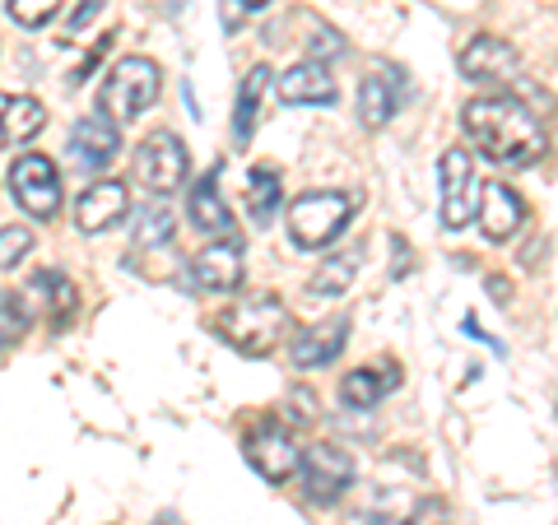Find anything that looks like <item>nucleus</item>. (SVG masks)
<instances>
[{"instance_id": "obj_26", "label": "nucleus", "mask_w": 558, "mask_h": 525, "mask_svg": "<svg viewBox=\"0 0 558 525\" xmlns=\"http://www.w3.org/2000/svg\"><path fill=\"white\" fill-rule=\"evenodd\" d=\"M28 326H33V312H28V303H24V293H14V289L0 293V340L14 344Z\"/></svg>"}, {"instance_id": "obj_28", "label": "nucleus", "mask_w": 558, "mask_h": 525, "mask_svg": "<svg viewBox=\"0 0 558 525\" xmlns=\"http://www.w3.org/2000/svg\"><path fill=\"white\" fill-rule=\"evenodd\" d=\"M28 252H33V229H24V223H5V229H0V270H14Z\"/></svg>"}, {"instance_id": "obj_9", "label": "nucleus", "mask_w": 558, "mask_h": 525, "mask_svg": "<svg viewBox=\"0 0 558 525\" xmlns=\"http://www.w3.org/2000/svg\"><path fill=\"white\" fill-rule=\"evenodd\" d=\"M191 279L205 293H238L247 279V247L238 237H215L201 256H191Z\"/></svg>"}, {"instance_id": "obj_10", "label": "nucleus", "mask_w": 558, "mask_h": 525, "mask_svg": "<svg viewBox=\"0 0 558 525\" xmlns=\"http://www.w3.org/2000/svg\"><path fill=\"white\" fill-rule=\"evenodd\" d=\"M247 461L252 469L266 484H284L289 475H299L303 469V451L299 442L289 437V428H279V424H260L252 437H247Z\"/></svg>"}, {"instance_id": "obj_20", "label": "nucleus", "mask_w": 558, "mask_h": 525, "mask_svg": "<svg viewBox=\"0 0 558 525\" xmlns=\"http://www.w3.org/2000/svg\"><path fill=\"white\" fill-rule=\"evenodd\" d=\"M396 108H400V94H396V80L387 75V70L363 75V84H359V121H363V126L381 131L396 117Z\"/></svg>"}, {"instance_id": "obj_8", "label": "nucleus", "mask_w": 558, "mask_h": 525, "mask_svg": "<svg viewBox=\"0 0 558 525\" xmlns=\"http://www.w3.org/2000/svg\"><path fill=\"white\" fill-rule=\"evenodd\" d=\"M354 475H359L354 456L336 442H317V447L303 451V493H307V502H317V506L340 502L349 488H354Z\"/></svg>"}, {"instance_id": "obj_29", "label": "nucleus", "mask_w": 558, "mask_h": 525, "mask_svg": "<svg viewBox=\"0 0 558 525\" xmlns=\"http://www.w3.org/2000/svg\"><path fill=\"white\" fill-rule=\"evenodd\" d=\"M344 51V38L336 28H312V38H307V61H330V57H340Z\"/></svg>"}, {"instance_id": "obj_27", "label": "nucleus", "mask_w": 558, "mask_h": 525, "mask_svg": "<svg viewBox=\"0 0 558 525\" xmlns=\"http://www.w3.org/2000/svg\"><path fill=\"white\" fill-rule=\"evenodd\" d=\"M57 10H61V0H5V14L20 28H43L57 20Z\"/></svg>"}, {"instance_id": "obj_3", "label": "nucleus", "mask_w": 558, "mask_h": 525, "mask_svg": "<svg viewBox=\"0 0 558 525\" xmlns=\"http://www.w3.org/2000/svg\"><path fill=\"white\" fill-rule=\"evenodd\" d=\"M159 89H163L159 61H149V57H121L112 65V75L102 80V89H98V112H108L117 126H126V121L145 117L154 108Z\"/></svg>"}, {"instance_id": "obj_36", "label": "nucleus", "mask_w": 558, "mask_h": 525, "mask_svg": "<svg viewBox=\"0 0 558 525\" xmlns=\"http://www.w3.org/2000/svg\"><path fill=\"white\" fill-rule=\"evenodd\" d=\"M0 349H5V340H0Z\"/></svg>"}, {"instance_id": "obj_18", "label": "nucleus", "mask_w": 558, "mask_h": 525, "mask_svg": "<svg viewBox=\"0 0 558 525\" xmlns=\"http://www.w3.org/2000/svg\"><path fill=\"white\" fill-rule=\"evenodd\" d=\"M400 387V367H354L344 381H340V400L349 410H373L381 405L391 391Z\"/></svg>"}, {"instance_id": "obj_23", "label": "nucleus", "mask_w": 558, "mask_h": 525, "mask_svg": "<svg viewBox=\"0 0 558 525\" xmlns=\"http://www.w3.org/2000/svg\"><path fill=\"white\" fill-rule=\"evenodd\" d=\"M354 274H359V252H336V256L322 260L317 274H312V293L340 297L349 284H354Z\"/></svg>"}, {"instance_id": "obj_13", "label": "nucleus", "mask_w": 558, "mask_h": 525, "mask_svg": "<svg viewBox=\"0 0 558 525\" xmlns=\"http://www.w3.org/2000/svg\"><path fill=\"white\" fill-rule=\"evenodd\" d=\"M480 233L488 242H512L521 233V223H526V205H521V196L512 186L502 182H484L480 186Z\"/></svg>"}, {"instance_id": "obj_34", "label": "nucleus", "mask_w": 558, "mask_h": 525, "mask_svg": "<svg viewBox=\"0 0 558 525\" xmlns=\"http://www.w3.org/2000/svg\"><path fill=\"white\" fill-rule=\"evenodd\" d=\"M270 0H242V10H266Z\"/></svg>"}, {"instance_id": "obj_30", "label": "nucleus", "mask_w": 558, "mask_h": 525, "mask_svg": "<svg viewBox=\"0 0 558 525\" xmlns=\"http://www.w3.org/2000/svg\"><path fill=\"white\" fill-rule=\"evenodd\" d=\"M405 525H451V521H447V502H438V498L418 502V506H414V516H410Z\"/></svg>"}, {"instance_id": "obj_35", "label": "nucleus", "mask_w": 558, "mask_h": 525, "mask_svg": "<svg viewBox=\"0 0 558 525\" xmlns=\"http://www.w3.org/2000/svg\"><path fill=\"white\" fill-rule=\"evenodd\" d=\"M373 525H405V521H373Z\"/></svg>"}, {"instance_id": "obj_22", "label": "nucleus", "mask_w": 558, "mask_h": 525, "mask_svg": "<svg viewBox=\"0 0 558 525\" xmlns=\"http://www.w3.org/2000/svg\"><path fill=\"white\" fill-rule=\"evenodd\" d=\"M279 200H284V182H279V168L256 163L247 172V215L256 223H270L279 215Z\"/></svg>"}, {"instance_id": "obj_25", "label": "nucleus", "mask_w": 558, "mask_h": 525, "mask_svg": "<svg viewBox=\"0 0 558 525\" xmlns=\"http://www.w3.org/2000/svg\"><path fill=\"white\" fill-rule=\"evenodd\" d=\"M33 284H38V289H47V307H51V321H70V312H75V284H70V279L65 274H57V270H43L38 279H33Z\"/></svg>"}, {"instance_id": "obj_7", "label": "nucleus", "mask_w": 558, "mask_h": 525, "mask_svg": "<svg viewBox=\"0 0 558 525\" xmlns=\"http://www.w3.org/2000/svg\"><path fill=\"white\" fill-rule=\"evenodd\" d=\"M135 178L149 196H172L191 178V154L172 131H154L145 145L135 149Z\"/></svg>"}, {"instance_id": "obj_1", "label": "nucleus", "mask_w": 558, "mask_h": 525, "mask_svg": "<svg viewBox=\"0 0 558 525\" xmlns=\"http://www.w3.org/2000/svg\"><path fill=\"white\" fill-rule=\"evenodd\" d=\"M461 126L465 139L494 168H531L545 154V131H539L535 112L526 102H517L512 94H480L461 108Z\"/></svg>"}, {"instance_id": "obj_24", "label": "nucleus", "mask_w": 558, "mask_h": 525, "mask_svg": "<svg viewBox=\"0 0 558 525\" xmlns=\"http://www.w3.org/2000/svg\"><path fill=\"white\" fill-rule=\"evenodd\" d=\"M140 223H135V247H168L172 242V233H178V219H172V205H163V200H154V205H145L135 215Z\"/></svg>"}, {"instance_id": "obj_31", "label": "nucleus", "mask_w": 558, "mask_h": 525, "mask_svg": "<svg viewBox=\"0 0 558 525\" xmlns=\"http://www.w3.org/2000/svg\"><path fill=\"white\" fill-rule=\"evenodd\" d=\"M102 5H108V0H80V10L70 14V33H80L84 24H94L98 14H102Z\"/></svg>"}, {"instance_id": "obj_32", "label": "nucleus", "mask_w": 558, "mask_h": 525, "mask_svg": "<svg viewBox=\"0 0 558 525\" xmlns=\"http://www.w3.org/2000/svg\"><path fill=\"white\" fill-rule=\"evenodd\" d=\"M108 47H112V33H108V38H98V47L89 51V61H84V65L75 70V75H70V84H84V80H89V70L102 61V51H108Z\"/></svg>"}, {"instance_id": "obj_5", "label": "nucleus", "mask_w": 558, "mask_h": 525, "mask_svg": "<svg viewBox=\"0 0 558 525\" xmlns=\"http://www.w3.org/2000/svg\"><path fill=\"white\" fill-rule=\"evenodd\" d=\"M10 196L20 200V209L28 219H57L61 215V178H57V163L47 154H20L10 163Z\"/></svg>"}, {"instance_id": "obj_33", "label": "nucleus", "mask_w": 558, "mask_h": 525, "mask_svg": "<svg viewBox=\"0 0 558 525\" xmlns=\"http://www.w3.org/2000/svg\"><path fill=\"white\" fill-rule=\"evenodd\" d=\"M488 289H494V293H498V303H508V293H512L508 284H502V279H488Z\"/></svg>"}, {"instance_id": "obj_14", "label": "nucleus", "mask_w": 558, "mask_h": 525, "mask_svg": "<svg viewBox=\"0 0 558 525\" xmlns=\"http://www.w3.org/2000/svg\"><path fill=\"white\" fill-rule=\"evenodd\" d=\"M126 209H131L126 182H94V186L80 191V200H75V223H80L84 233H108L112 223L126 219Z\"/></svg>"}, {"instance_id": "obj_16", "label": "nucleus", "mask_w": 558, "mask_h": 525, "mask_svg": "<svg viewBox=\"0 0 558 525\" xmlns=\"http://www.w3.org/2000/svg\"><path fill=\"white\" fill-rule=\"evenodd\" d=\"M344 340H349V321L336 317V321H322V326H307L293 335V367H303V373H312V367H326L336 363L344 354Z\"/></svg>"}, {"instance_id": "obj_19", "label": "nucleus", "mask_w": 558, "mask_h": 525, "mask_svg": "<svg viewBox=\"0 0 558 525\" xmlns=\"http://www.w3.org/2000/svg\"><path fill=\"white\" fill-rule=\"evenodd\" d=\"M43 126H47V108L38 98L0 94V139L5 145H28L33 135H43Z\"/></svg>"}, {"instance_id": "obj_21", "label": "nucleus", "mask_w": 558, "mask_h": 525, "mask_svg": "<svg viewBox=\"0 0 558 525\" xmlns=\"http://www.w3.org/2000/svg\"><path fill=\"white\" fill-rule=\"evenodd\" d=\"M270 94V65H252L247 80L238 89V102H233V139L247 145L256 135V121H260V98Z\"/></svg>"}, {"instance_id": "obj_15", "label": "nucleus", "mask_w": 558, "mask_h": 525, "mask_svg": "<svg viewBox=\"0 0 558 525\" xmlns=\"http://www.w3.org/2000/svg\"><path fill=\"white\" fill-rule=\"evenodd\" d=\"M275 94H279V102H289V108H303V102H312V108H330V102L340 98V89H336V75L326 70V61H299L293 70H284L279 75V84H275Z\"/></svg>"}, {"instance_id": "obj_17", "label": "nucleus", "mask_w": 558, "mask_h": 525, "mask_svg": "<svg viewBox=\"0 0 558 525\" xmlns=\"http://www.w3.org/2000/svg\"><path fill=\"white\" fill-rule=\"evenodd\" d=\"M186 215H191V223H196V229H201L205 237H238L233 209L223 205L215 178H201L196 186H191V196H186Z\"/></svg>"}, {"instance_id": "obj_12", "label": "nucleus", "mask_w": 558, "mask_h": 525, "mask_svg": "<svg viewBox=\"0 0 558 525\" xmlns=\"http://www.w3.org/2000/svg\"><path fill=\"white\" fill-rule=\"evenodd\" d=\"M70 149H75V163L84 172H102L117 163L121 154V131L108 112H89L75 121V131H70Z\"/></svg>"}, {"instance_id": "obj_6", "label": "nucleus", "mask_w": 558, "mask_h": 525, "mask_svg": "<svg viewBox=\"0 0 558 525\" xmlns=\"http://www.w3.org/2000/svg\"><path fill=\"white\" fill-rule=\"evenodd\" d=\"M438 182H442V229L461 233L470 219L480 215V182H475V159L465 145L442 149L438 159Z\"/></svg>"}, {"instance_id": "obj_2", "label": "nucleus", "mask_w": 558, "mask_h": 525, "mask_svg": "<svg viewBox=\"0 0 558 525\" xmlns=\"http://www.w3.org/2000/svg\"><path fill=\"white\" fill-rule=\"evenodd\" d=\"M284 326H289V307L275 293H252L219 312L215 335L229 349H238L242 358H266L279 344V335H284Z\"/></svg>"}, {"instance_id": "obj_11", "label": "nucleus", "mask_w": 558, "mask_h": 525, "mask_svg": "<svg viewBox=\"0 0 558 525\" xmlns=\"http://www.w3.org/2000/svg\"><path fill=\"white\" fill-rule=\"evenodd\" d=\"M461 75L475 84H512L521 75V57L508 38L480 33V38H470L461 51Z\"/></svg>"}, {"instance_id": "obj_4", "label": "nucleus", "mask_w": 558, "mask_h": 525, "mask_svg": "<svg viewBox=\"0 0 558 525\" xmlns=\"http://www.w3.org/2000/svg\"><path fill=\"white\" fill-rule=\"evenodd\" d=\"M354 209H359V200L349 196V191H307V196L289 205V237L307 252H322L349 229Z\"/></svg>"}]
</instances>
